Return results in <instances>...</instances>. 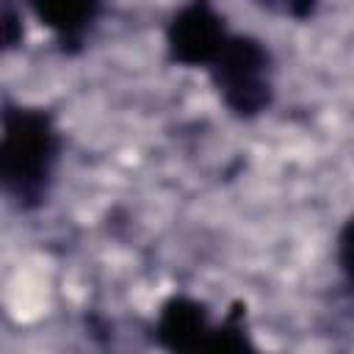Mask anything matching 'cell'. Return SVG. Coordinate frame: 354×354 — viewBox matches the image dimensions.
<instances>
[{"instance_id":"5","label":"cell","mask_w":354,"mask_h":354,"mask_svg":"<svg viewBox=\"0 0 354 354\" xmlns=\"http://www.w3.org/2000/svg\"><path fill=\"white\" fill-rule=\"evenodd\" d=\"M36 19L47 25L64 53H77L86 41V33L94 28L102 14L105 0H25Z\"/></svg>"},{"instance_id":"1","label":"cell","mask_w":354,"mask_h":354,"mask_svg":"<svg viewBox=\"0 0 354 354\" xmlns=\"http://www.w3.org/2000/svg\"><path fill=\"white\" fill-rule=\"evenodd\" d=\"M58 155L61 133L53 111L6 102L0 136V183L17 210L30 213L47 202Z\"/></svg>"},{"instance_id":"7","label":"cell","mask_w":354,"mask_h":354,"mask_svg":"<svg viewBox=\"0 0 354 354\" xmlns=\"http://www.w3.org/2000/svg\"><path fill=\"white\" fill-rule=\"evenodd\" d=\"M337 266L354 282V216L346 218L337 235Z\"/></svg>"},{"instance_id":"4","label":"cell","mask_w":354,"mask_h":354,"mask_svg":"<svg viewBox=\"0 0 354 354\" xmlns=\"http://www.w3.org/2000/svg\"><path fill=\"white\" fill-rule=\"evenodd\" d=\"M230 39L224 17L210 0H188L166 28L169 61L180 66H210Z\"/></svg>"},{"instance_id":"6","label":"cell","mask_w":354,"mask_h":354,"mask_svg":"<svg viewBox=\"0 0 354 354\" xmlns=\"http://www.w3.org/2000/svg\"><path fill=\"white\" fill-rule=\"evenodd\" d=\"M254 3L271 14H282L296 22H304L318 11V0H254Z\"/></svg>"},{"instance_id":"2","label":"cell","mask_w":354,"mask_h":354,"mask_svg":"<svg viewBox=\"0 0 354 354\" xmlns=\"http://www.w3.org/2000/svg\"><path fill=\"white\" fill-rule=\"evenodd\" d=\"M207 72L224 108L238 119L260 116L274 100L271 53L254 36L230 33Z\"/></svg>"},{"instance_id":"8","label":"cell","mask_w":354,"mask_h":354,"mask_svg":"<svg viewBox=\"0 0 354 354\" xmlns=\"http://www.w3.org/2000/svg\"><path fill=\"white\" fill-rule=\"evenodd\" d=\"M22 39H25L22 17L17 14L14 3L6 0V3H3V47L11 53V50H17V47L22 44Z\"/></svg>"},{"instance_id":"3","label":"cell","mask_w":354,"mask_h":354,"mask_svg":"<svg viewBox=\"0 0 354 354\" xmlns=\"http://www.w3.org/2000/svg\"><path fill=\"white\" fill-rule=\"evenodd\" d=\"M246 307L238 301L227 313V318L216 326L210 324V313L202 301L191 296H169L160 304L158 321H155V340L166 351H249L254 348L243 329Z\"/></svg>"}]
</instances>
